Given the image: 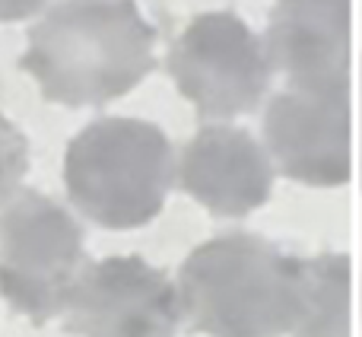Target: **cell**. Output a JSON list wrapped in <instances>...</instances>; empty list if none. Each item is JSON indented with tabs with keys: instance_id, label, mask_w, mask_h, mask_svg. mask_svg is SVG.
<instances>
[{
	"instance_id": "cell-1",
	"label": "cell",
	"mask_w": 362,
	"mask_h": 337,
	"mask_svg": "<svg viewBox=\"0 0 362 337\" xmlns=\"http://www.w3.org/2000/svg\"><path fill=\"white\" fill-rule=\"evenodd\" d=\"M19 67L48 102L108 105L156 70V29L134 0H61L29 29Z\"/></svg>"
},
{
	"instance_id": "cell-2",
	"label": "cell",
	"mask_w": 362,
	"mask_h": 337,
	"mask_svg": "<svg viewBox=\"0 0 362 337\" xmlns=\"http://www.w3.org/2000/svg\"><path fill=\"white\" fill-rule=\"evenodd\" d=\"M181 321L206 337H296L305 312L308 258L255 232L197 245L178 270Z\"/></svg>"
},
{
	"instance_id": "cell-3",
	"label": "cell",
	"mask_w": 362,
	"mask_h": 337,
	"mask_svg": "<svg viewBox=\"0 0 362 337\" xmlns=\"http://www.w3.org/2000/svg\"><path fill=\"white\" fill-rule=\"evenodd\" d=\"M175 172V150L163 127L121 115L89 121L64 156L70 204L105 229H137L156 219Z\"/></svg>"
},
{
	"instance_id": "cell-4",
	"label": "cell",
	"mask_w": 362,
	"mask_h": 337,
	"mask_svg": "<svg viewBox=\"0 0 362 337\" xmlns=\"http://www.w3.org/2000/svg\"><path fill=\"white\" fill-rule=\"evenodd\" d=\"M83 268V226L61 200L29 188L0 207V296L19 315L35 325L64 315Z\"/></svg>"
},
{
	"instance_id": "cell-5",
	"label": "cell",
	"mask_w": 362,
	"mask_h": 337,
	"mask_svg": "<svg viewBox=\"0 0 362 337\" xmlns=\"http://www.w3.org/2000/svg\"><path fill=\"white\" fill-rule=\"evenodd\" d=\"M175 89L197 108L200 118L251 115L270 86V57L264 38L235 13H200L169 48Z\"/></svg>"
},
{
	"instance_id": "cell-6",
	"label": "cell",
	"mask_w": 362,
	"mask_h": 337,
	"mask_svg": "<svg viewBox=\"0 0 362 337\" xmlns=\"http://www.w3.org/2000/svg\"><path fill=\"white\" fill-rule=\"evenodd\" d=\"M64 319L76 337H175L178 287L137 255L102 258L83 268Z\"/></svg>"
},
{
	"instance_id": "cell-7",
	"label": "cell",
	"mask_w": 362,
	"mask_h": 337,
	"mask_svg": "<svg viewBox=\"0 0 362 337\" xmlns=\"http://www.w3.org/2000/svg\"><path fill=\"white\" fill-rule=\"evenodd\" d=\"M264 137L274 166L299 185L337 188L353 178L350 93H276L264 112Z\"/></svg>"
},
{
	"instance_id": "cell-8",
	"label": "cell",
	"mask_w": 362,
	"mask_h": 337,
	"mask_svg": "<svg viewBox=\"0 0 362 337\" xmlns=\"http://www.w3.org/2000/svg\"><path fill=\"white\" fill-rule=\"evenodd\" d=\"M353 0H276L267 23L270 67L302 93H350Z\"/></svg>"
},
{
	"instance_id": "cell-9",
	"label": "cell",
	"mask_w": 362,
	"mask_h": 337,
	"mask_svg": "<svg viewBox=\"0 0 362 337\" xmlns=\"http://www.w3.org/2000/svg\"><path fill=\"white\" fill-rule=\"evenodd\" d=\"M175 181L213 217L242 219L267 204L274 163L245 127L204 125L181 150Z\"/></svg>"
},
{
	"instance_id": "cell-10",
	"label": "cell",
	"mask_w": 362,
	"mask_h": 337,
	"mask_svg": "<svg viewBox=\"0 0 362 337\" xmlns=\"http://www.w3.org/2000/svg\"><path fill=\"white\" fill-rule=\"evenodd\" d=\"M350 255L308 258L305 312L296 337H350Z\"/></svg>"
},
{
	"instance_id": "cell-11",
	"label": "cell",
	"mask_w": 362,
	"mask_h": 337,
	"mask_svg": "<svg viewBox=\"0 0 362 337\" xmlns=\"http://www.w3.org/2000/svg\"><path fill=\"white\" fill-rule=\"evenodd\" d=\"M29 172V140L0 112V207L19 191Z\"/></svg>"
},
{
	"instance_id": "cell-12",
	"label": "cell",
	"mask_w": 362,
	"mask_h": 337,
	"mask_svg": "<svg viewBox=\"0 0 362 337\" xmlns=\"http://www.w3.org/2000/svg\"><path fill=\"white\" fill-rule=\"evenodd\" d=\"M48 0H0V23H19L42 13Z\"/></svg>"
},
{
	"instance_id": "cell-13",
	"label": "cell",
	"mask_w": 362,
	"mask_h": 337,
	"mask_svg": "<svg viewBox=\"0 0 362 337\" xmlns=\"http://www.w3.org/2000/svg\"><path fill=\"white\" fill-rule=\"evenodd\" d=\"M359 175H362V153H359Z\"/></svg>"
}]
</instances>
